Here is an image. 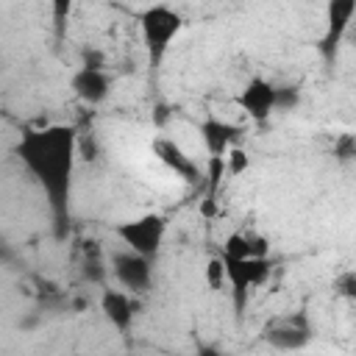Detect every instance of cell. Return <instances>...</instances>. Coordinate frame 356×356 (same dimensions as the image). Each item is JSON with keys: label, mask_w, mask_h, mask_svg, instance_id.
I'll return each instance as SVG.
<instances>
[{"label": "cell", "mask_w": 356, "mask_h": 356, "mask_svg": "<svg viewBox=\"0 0 356 356\" xmlns=\"http://www.w3.org/2000/svg\"><path fill=\"white\" fill-rule=\"evenodd\" d=\"M14 153L44 192L47 206L53 211L56 236L64 239L70 231V200L78 164V128L64 122L28 128L22 131Z\"/></svg>", "instance_id": "6da1fadb"}, {"label": "cell", "mask_w": 356, "mask_h": 356, "mask_svg": "<svg viewBox=\"0 0 356 356\" xmlns=\"http://www.w3.org/2000/svg\"><path fill=\"white\" fill-rule=\"evenodd\" d=\"M181 31H184V14L167 3L147 6L139 14V33H142V44H145L147 64L153 72H159V67L164 64L172 42Z\"/></svg>", "instance_id": "7a4b0ae2"}, {"label": "cell", "mask_w": 356, "mask_h": 356, "mask_svg": "<svg viewBox=\"0 0 356 356\" xmlns=\"http://www.w3.org/2000/svg\"><path fill=\"white\" fill-rule=\"evenodd\" d=\"M220 259L225 267V284L231 286V295H234V309L236 314H242L248 295L270 278V259L267 256H228V253H220Z\"/></svg>", "instance_id": "3957f363"}, {"label": "cell", "mask_w": 356, "mask_h": 356, "mask_svg": "<svg viewBox=\"0 0 356 356\" xmlns=\"http://www.w3.org/2000/svg\"><path fill=\"white\" fill-rule=\"evenodd\" d=\"M114 234L125 248H131L147 259H156L161 245H164V236H167V217L150 211V214H142L136 220L120 222L114 228Z\"/></svg>", "instance_id": "277c9868"}, {"label": "cell", "mask_w": 356, "mask_h": 356, "mask_svg": "<svg viewBox=\"0 0 356 356\" xmlns=\"http://www.w3.org/2000/svg\"><path fill=\"white\" fill-rule=\"evenodd\" d=\"M111 273L117 278V284L134 295H142L150 289L153 284V259L131 250V248H117L108 256Z\"/></svg>", "instance_id": "5b68a950"}, {"label": "cell", "mask_w": 356, "mask_h": 356, "mask_svg": "<svg viewBox=\"0 0 356 356\" xmlns=\"http://www.w3.org/2000/svg\"><path fill=\"white\" fill-rule=\"evenodd\" d=\"M353 14H356V0H328L325 3V31L320 39V53L325 61L337 58V50L350 31Z\"/></svg>", "instance_id": "8992f818"}, {"label": "cell", "mask_w": 356, "mask_h": 356, "mask_svg": "<svg viewBox=\"0 0 356 356\" xmlns=\"http://www.w3.org/2000/svg\"><path fill=\"white\" fill-rule=\"evenodd\" d=\"M236 106L245 111L248 120L253 122H267L278 108H275V83L261 78V75H253L236 95Z\"/></svg>", "instance_id": "52a82bcc"}, {"label": "cell", "mask_w": 356, "mask_h": 356, "mask_svg": "<svg viewBox=\"0 0 356 356\" xmlns=\"http://www.w3.org/2000/svg\"><path fill=\"white\" fill-rule=\"evenodd\" d=\"M100 312L111 323V328H117L120 334H128L134 320H136L139 303H136L134 292H128V289H108L106 286L100 292Z\"/></svg>", "instance_id": "ba28073f"}, {"label": "cell", "mask_w": 356, "mask_h": 356, "mask_svg": "<svg viewBox=\"0 0 356 356\" xmlns=\"http://www.w3.org/2000/svg\"><path fill=\"white\" fill-rule=\"evenodd\" d=\"M264 339L278 348V350H298L303 348L309 339H312V325L306 320L303 312L292 314V317H284L278 323H273L267 331H264Z\"/></svg>", "instance_id": "9c48e42d"}, {"label": "cell", "mask_w": 356, "mask_h": 356, "mask_svg": "<svg viewBox=\"0 0 356 356\" xmlns=\"http://www.w3.org/2000/svg\"><path fill=\"white\" fill-rule=\"evenodd\" d=\"M75 97L86 106H100L108 95H111V78L103 67H78L72 81H70Z\"/></svg>", "instance_id": "30bf717a"}, {"label": "cell", "mask_w": 356, "mask_h": 356, "mask_svg": "<svg viewBox=\"0 0 356 356\" xmlns=\"http://www.w3.org/2000/svg\"><path fill=\"white\" fill-rule=\"evenodd\" d=\"M242 134H245V128L239 122H231L222 117H206L200 122V139H203L209 156H225L234 145H239Z\"/></svg>", "instance_id": "8fae6325"}, {"label": "cell", "mask_w": 356, "mask_h": 356, "mask_svg": "<svg viewBox=\"0 0 356 356\" xmlns=\"http://www.w3.org/2000/svg\"><path fill=\"white\" fill-rule=\"evenodd\" d=\"M153 153H156V159H159L167 170H172V172H175L178 178H184L186 184H197V181H200V167H197L195 159L186 156V150L178 147L172 139H164V136L153 139Z\"/></svg>", "instance_id": "7c38bea8"}, {"label": "cell", "mask_w": 356, "mask_h": 356, "mask_svg": "<svg viewBox=\"0 0 356 356\" xmlns=\"http://www.w3.org/2000/svg\"><path fill=\"white\" fill-rule=\"evenodd\" d=\"M267 239L256 231H234L222 245V253L228 256H267Z\"/></svg>", "instance_id": "4fadbf2b"}, {"label": "cell", "mask_w": 356, "mask_h": 356, "mask_svg": "<svg viewBox=\"0 0 356 356\" xmlns=\"http://www.w3.org/2000/svg\"><path fill=\"white\" fill-rule=\"evenodd\" d=\"M81 253H83V261H81V267H83V278H86L89 284H103L108 270H106V259H103V248H100V242H97V239H83Z\"/></svg>", "instance_id": "5bb4252c"}, {"label": "cell", "mask_w": 356, "mask_h": 356, "mask_svg": "<svg viewBox=\"0 0 356 356\" xmlns=\"http://www.w3.org/2000/svg\"><path fill=\"white\" fill-rule=\"evenodd\" d=\"M222 161H225V172H228V175H239V172H245V170L250 167V159H248V153H245L239 145H234V147L222 156Z\"/></svg>", "instance_id": "9a60e30c"}, {"label": "cell", "mask_w": 356, "mask_h": 356, "mask_svg": "<svg viewBox=\"0 0 356 356\" xmlns=\"http://www.w3.org/2000/svg\"><path fill=\"white\" fill-rule=\"evenodd\" d=\"M50 11H53V28L56 36H64L67 31V19L72 14V0H50Z\"/></svg>", "instance_id": "2e32d148"}, {"label": "cell", "mask_w": 356, "mask_h": 356, "mask_svg": "<svg viewBox=\"0 0 356 356\" xmlns=\"http://www.w3.org/2000/svg\"><path fill=\"white\" fill-rule=\"evenodd\" d=\"M206 278H209V286H211V289H220V286L225 284V267H222V259H220V256H214V259L209 261Z\"/></svg>", "instance_id": "e0dca14e"}, {"label": "cell", "mask_w": 356, "mask_h": 356, "mask_svg": "<svg viewBox=\"0 0 356 356\" xmlns=\"http://www.w3.org/2000/svg\"><path fill=\"white\" fill-rule=\"evenodd\" d=\"M337 292L345 295L348 300L356 298V273H353V270H345V273L337 278Z\"/></svg>", "instance_id": "ac0fdd59"}, {"label": "cell", "mask_w": 356, "mask_h": 356, "mask_svg": "<svg viewBox=\"0 0 356 356\" xmlns=\"http://www.w3.org/2000/svg\"><path fill=\"white\" fill-rule=\"evenodd\" d=\"M350 156H353V136L348 134V136H342V139H339V159H342V161H348Z\"/></svg>", "instance_id": "d6986e66"}]
</instances>
